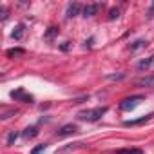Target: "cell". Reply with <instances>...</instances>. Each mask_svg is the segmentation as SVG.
<instances>
[{"label":"cell","mask_w":154,"mask_h":154,"mask_svg":"<svg viewBox=\"0 0 154 154\" xmlns=\"http://www.w3.org/2000/svg\"><path fill=\"white\" fill-rule=\"evenodd\" d=\"M105 112H107V107H96V109H87L78 112V118L84 122H98Z\"/></svg>","instance_id":"cell-1"},{"label":"cell","mask_w":154,"mask_h":154,"mask_svg":"<svg viewBox=\"0 0 154 154\" xmlns=\"http://www.w3.org/2000/svg\"><path fill=\"white\" fill-rule=\"evenodd\" d=\"M143 100V96H131V98H125L120 102V109L122 111H131L134 109L136 105H140V102Z\"/></svg>","instance_id":"cell-2"},{"label":"cell","mask_w":154,"mask_h":154,"mask_svg":"<svg viewBox=\"0 0 154 154\" xmlns=\"http://www.w3.org/2000/svg\"><path fill=\"white\" fill-rule=\"evenodd\" d=\"M11 98H15V100H18V102H24V103H31V102H33V96L27 94L22 87L17 89V91H11Z\"/></svg>","instance_id":"cell-3"},{"label":"cell","mask_w":154,"mask_h":154,"mask_svg":"<svg viewBox=\"0 0 154 154\" xmlns=\"http://www.w3.org/2000/svg\"><path fill=\"white\" fill-rule=\"evenodd\" d=\"M76 131H78V127H76L74 123H69V125H63L58 132H56V136L58 138H65V136H71V134H74Z\"/></svg>","instance_id":"cell-4"},{"label":"cell","mask_w":154,"mask_h":154,"mask_svg":"<svg viewBox=\"0 0 154 154\" xmlns=\"http://www.w3.org/2000/svg\"><path fill=\"white\" fill-rule=\"evenodd\" d=\"M80 11H84V8H82V4H78V2H72V4H69L67 6V18H74L76 15H78Z\"/></svg>","instance_id":"cell-5"},{"label":"cell","mask_w":154,"mask_h":154,"mask_svg":"<svg viewBox=\"0 0 154 154\" xmlns=\"http://www.w3.org/2000/svg\"><path fill=\"white\" fill-rule=\"evenodd\" d=\"M100 9V4H87L84 8V17H94Z\"/></svg>","instance_id":"cell-6"},{"label":"cell","mask_w":154,"mask_h":154,"mask_svg":"<svg viewBox=\"0 0 154 154\" xmlns=\"http://www.w3.org/2000/svg\"><path fill=\"white\" fill-rule=\"evenodd\" d=\"M152 118V114H147V116H141V118H138V120H129V122H125V125L127 127H134V125H141V123H145V122H149Z\"/></svg>","instance_id":"cell-7"},{"label":"cell","mask_w":154,"mask_h":154,"mask_svg":"<svg viewBox=\"0 0 154 154\" xmlns=\"http://www.w3.org/2000/svg\"><path fill=\"white\" fill-rule=\"evenodd\" d=\"M24 33H26V26H24V24H18V26L15 27V31H13L11 36H13L15 40H20V38L24 36Z\"/></svg>","instance_id":"cell-8"},{"label":"cell","mask_w":154,"mask_h":154,"mask_svg":"<svg viewBox=\"0 0 154 154\" xmlns=\"http://www.w3.org/2000/svg\"><path fill=\"white\" fill-rule=\"evenodd\" d=\"M152 63H154V56H149L147 60H141V62H138V69H140V71H145V69H149Z\"/></svg>","instance_id":"cell-9"},{"label":"cell","mask_w":154,"mask_h":154,"mask_svg":"<svg viewBox=\"0 0 154 154\" xmlns=\"http://www.w3.org/2000/svg\"><path fill=\"white\" fill-rule=\"evenodd\" d=\"M36 134H38V131H36V127H27V129L24 131V134H22V136H24L26 140H29V138H35Z\"/></svg>","instance_id":"cell-10"},{"label":"cell","mask_w":154,"mask_h":154,"mask_svg":"<svg viewBox=\"0 0 154 154\" xmlns=\"http://www.w3.org/2000/svg\"><path fill=\"white\" fill-rule=\"evenodd\" d=\"M116 154H143L141 149H120L116 150Z\"/></svg>","instance_id":"cell-11"},{"label":"cell","mask_w":154,"mask_h":154,"mask_svg":"<svg viewBox=\"0 0 154 154\" xmlns=\"http://www.w3.org/2000/svg\"><path fill=\"white\" fill-rule=\"evenodd\" d=\"M145 45H147V40H136L134 44H131V51H138V49H141Z\"/></svg>","instance_id":"cell-12"},{"label":"cell","mask_w":154,"mask_h":154,"mask_svg":"<svg viewBox=\"0 0 154 154\" xmlns=\"http://www.w3.org/2000/svg\"><path fill=\"white\" fill-rule=\"evenodd\" d=\"M13 114H17V109H9V111H4L0 118H2V120H6V118H9V116H13Z\"/></svg>","instance_id":"cell-13"},{"label":"cell","mask_w":154,"mask_h":154,"mask_svg":"<svg viewBox=\"0 0 154 154\" xmlns=\"http://www.w3.org/2000/svg\"><path fill=\"white\" fill-rule=\"evenodd\" d=\"M118 17H120V9H111L109 11V20H114Z\"/></svg>","instance_id":"cell-14"},{"label":"cell","mask_w":154,"mask_h":154,"mask_svg":"<svg viewBox=\"0 0 154 154\" xmlns=\"http://www.w3.org/2000/svg\"><path fill=\"white\" fill-rule=\"evenodd\" d=\"M17 54H24V49H9L8 56H17Z\"/></svg>","instance_id":"cell-15"},{"label":"cell","mask_w":154,"mask_h":154,"mask_svg":"<svg viewBox=\"0 0 154 154\" xmlns=\"http://www.w3.org/2000/svg\"><path fill=\"white\" fill-rule=\"evenodd\" d=\"M45 147H47V145H38V147H35V149L31 150V154H42V152L45 150Z\"/></svg>","instance_id":"cell-16"},{"label":"cell","mask_w":154,"mask_h":154,"mask_svg":"<svg viewBox=\"0 0 154 154\" xmlns=\"http://www.w3.org/2000/svg\"><path fill=\"white\" fill-rule=\"evenodd\" d=\"M17 136H18V134H17L15 131H13V132H9V136H8V145H13V141L17 140Z\"/></svg>","instance_id":"cell-17"},{"label":"cell","mask_w":154,"mask_h":154,"mask_svg":"<svg viewBox=\"0 0 154 154\" xmlns=\"http://www.w3.org/2000/svg\"><path fill=\"white\" fill-rule=\"evenodd\" d=\"M56 33H58V29H56V27H51V29L47 31V35H45V38H53V36H54Z\"/></svg>","instance_id":"cell-18"},{"label":"cell","mask_w":154,"mask_h":154,"mask_svg":"<svg viewBox=\"0 0 154 154\" xmlns=\"http://www.w3.org/2000/svg\"><path fill=\"white\" fill-rule=\"evenodd\" d=\"M8 18V11H6V8H2V20H6Z\"/></svg>","instance_id":"cell-19"},{"label":"cell","mask_w":154,"mask_h":154,"mask_svg":"<svg viewBox=\"0 0 154 154\" xmlns=\"http://www.w3.org/2000/svg\"><path fill=\"white\" fill-rule=\"evenodd\" d=\"M154 17V4H152V8H150V11H149V18H152Z\"/></svg>","instance_id":"cell-20"}]
</instances>
